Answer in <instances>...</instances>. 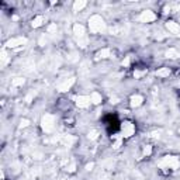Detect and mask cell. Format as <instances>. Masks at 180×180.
Segmentation results:
<instances>
[{"mask_svg": "<svg viewBox=\"0 0 180 180\" xmlns=\"http://www.w3.org/2000/svg\"><path fill=\"white\" fill-rule=\"evenodd\" d=\"M89 30L93 34L101 33V31L106 30V23H104L103 17L98 16V14H93L89 19Z\"/></svg>", "mask_w": 180, "mask_h": 180, "instance_id": "obj_1", "label": "cell"}, {"mask_svg": "<svg viewBox=\"0 0 180 180\" xmlns=\"http://www.w3.org/2000/svg\"><path fill=\"white\" fill-rule=\"evenodd\" d=\"M159 167H162V169L176 170L180 167V161H179L177 156H165V158L161 161V163H159Z\"/></svg>", "mask_w": 180, "mask_h": 180, "instance_id": "obj_2", "label": "cell"}, {"mask_svg": "<svg viewBox=\"0 0 180 180\" xmlns=\"http://www.w3.org/2000/svg\"><path fill=\"white\" fill-rule=\"evenodd\" d=\"M55 127V117L52 114H45L41 118V128L44 132H51Z\"/></svg>", "mask_w": 180, "mask_h": 180, "instance_id": "obj_3", "label": "cell"}, {"mask_svg": "<svg viewBox=\"0 0 180 180\" xmlns=\"http://www.w3.org/2000/svg\"><path fill=\"white\" fill-rule=\"evenodd\" d=\"M134 134H135V125L131 121H124L121 124V136L124 139H127V138H131Z\"/></svg>", "mask_w": 180, "mask_h": 180, "instance_id": "obj_4", "label": "cell"}, {"mask_svg": "<svg viewBox=\"0 0 180 180\" xmlns=\"http://www.w3.org/2000/svg\"><path fill=\"white\" fill-rule=\"evenodd\" d=\"M27 38L25 37H14V38H10L7 42H6V48H17V46H23L27 44Z\"/></svg>", "mask_w": 180, "mask_h": 180, "instance_id": "obj_5", "label": "cell"}, {"mask_svg": "<svg viewBox=\"0 0 180 180\" xmlns=\"http://www.w3.org/2000/svg\"><path fill=\"white\" fill-rule=\"evenodd\" d=\"M73 100H75V104H76L79 109H87V107L90 106V103H92L89 96H83V94L75 96Z\"/></svg>", "mask_w": 180, "mask_h": 180, "instance_id": "obj_6", "label": "cell"}, {"mask_svg": "<svg viewBox=\"0 0 180 180\" xmlns=\"http://www.w3.org/2000/svg\"><path fill=\"white\" fill-rule=\"evenodd\" d=\"M138 20L141 23H152L156 20V14L153 13L152 10H144L141 14H139Z\"/></svg>", "mask_w": 180, "mask_h": 180, "instance_id": "obj_7", "label": "cell"}, {"mask_svg": "<svg viewBox=\"0 0 180 180\" xmlns=\"http://www.w3.org/2000/svg\"><path fill=\"white\" fill-rule=\"evenodd\" d=\"M75 83V77H69V79H65L63 82H61L59 85H58V92H68L69 89L73 86Z\"/></svg>", "mask_w": 180, "mask_h": 180, "instance_id": "obj_8", "label": "cell"}, {"mask_svg": "<svg viewBox=\"0 0 180 180\" xmlns=\"http://www.w3.org/2000/svg\"><path fill=\"white\" fill-rule=\"evenodd\" d=\"M166 28L170 34H173V35H179L180 34V25L176 21H173V20L166 21Z\"/></svg>", "mask_w": 180, "mask_h": 180, "instance_id": "obj_9", "label": "cell"}, {"mask_svg": "<svg viewBox=\"0 0 180 180\" xmlns=\"http://www.w3.org/2000/svg\"><path fill=\"white\" fill-rule=\"evenodd\" d=\"M142 103H144V97H142L141 94H134L130 98V104H131V107H134V109L139 107Z\"/></svg>", "mask_w": 180, "mask_h": 180, "instance_id": "obj_10", "label": "cell"}, {"mask_svg": "<svg viewBox=\"0 0 180 180\" xmlns=\"http://www.w3.org/2000/svg\"><path fill=\"white\" fill-rule=\"evenodd\" d=\"M72 30H73L75 35L79 37V38H83V37H85V27H83L82 24H79V23H76V24L73 25V28H72Z\"/></svg>", "mask_w": 180, "mask_h": 180, "instance_id": "obj_11", "label": "cell"}, {"mask_svg": "<svg viewBox=\"0 0 180 180\" xmlns=\"http://www.w3.org/2000/svg\"><path fill=\"white\" fill-rule=\"evenodd\" d=\"M89 97H90V101H92V104H100L101 101H103V97H101V94H100V93H97V92H92Z\"/></svg>", "mask_w": 180, "mask_h": 180, "instance_id": "obj_12", "label": "cell"}, {"mask_svg": "<svg viewBox=\"0 0 180 180\" xmlns=\"http://www.w3.org/2000/svg\"><path fill=\"white\" fill-rule=\"evenodd\" d=\"M110 55H111V51H110L109 48H103L96 54V56H97L98 59H106V58H109Z\"/></svg>", "mask_w": 180, "mask_h": 180, "instance_id": "obj_13", "label": "cell"}, {"mask_svg": "<svg viewBox=\"0 0 180 180\" xmlns=\"http://www.w3.org/2000/svg\"><path fill=\"white\" fill-rule=\"evenodd\" d=\"M86 4H87V3H86L85 0H76V2L73 3V11H80V10H83V8L86 7Z\"/></svg>", "mask_w": 180, "mask_h": 180, "instance_id": "obj_14", "label": "cell"}, {"mask_svg": "<svg viewBox=\"0 0 180 180\" xmlns=\"http://www.w3.org/2000/svg\"><path fill=\"white\" fill-rule=\"evenodd\" d=\"M169 75H170L169 68H161L156 71V76L158 77H169Z\"/></svg>", "mask_w": 180, "mask_h": 180, "instance_id": "obj_15", "label": "cell"}, {"mask_svg": "<svg viewBox=\"0 0 180 180\" xmlns=\"http://www.w3.org/2000/svg\"><path fill=\"white\" fill-rule=\"evenodd\" d=\"M42 23H44V17H42V16H37L35 19L33 20L31 25H33L34 28H38V27H41V25H42Z\"/></svg>", "mask_w": 180, "mask_h": 180, "instance_id": "obj_16", "label": "cell"}, {"mask_svg": "<svg viewBox=\"0 0 180 180\" xmlns=\"http://www.w3.org/2000/svg\"><path fill=\"white\" fill-rule=\"evenodd\" d=\"M166 56L167 58H172V59H176V58L180 56V52L177 51V49H175V48H170L169 51L166 52Z\"/></svg>", "mask_w": 180, "mask_h": 180, "instance_id": "obj_17", "label": "cell"}, {"mask_svg": "<svg viewBox=\"0 0 180 180\" xmlns=\"http://www.w3.org/2000/svg\"><path fill=\"white\" fill-rule=\"evenodd\" d=\"M23 85H24V77H14V79L11 80V86H14V87L23 86Z\"/></svg>", "mask_w": 180, "mask_h": 180, "instance_id": "obj_18", "label": "cell"}, {"mask_svg": "<svg viewBox=\"0 0 180 180\" xmlns=\"http://www.w3.org/2000/svg\"><path fill=\"white\" fill-rule=\"evenodd\" d=\"M123 136H115V141H114V144H113V148H114V149H118V148L121 146V145H123Z\"/></svg>", "mask_w": 180, "mask_h": 180, "instance_id": "obj_19", "label": "cell"}, {"mask_svg": "<svg viewBox=\"0 0 180 180\" xmlns=\"http://www.w3.org/2000/svg\"><path fill=\"white\" fill-rule=\"evenodd\" d=\"M56 30H58V27H56V24H55V23H52V24H49V25H48V28H46V31H48V34L56 33Z\"/></svg>", "mask_w": 180, "mask_h": 180, "instance_id": "obj_20", "label": "cell"}, {"mask_svg": "<svg viewBox=\"0 0 180 180\" xmlns=\"http://www.w3.org/2000/svg\"><path fill=\"white\" fill-rule=\"evenodd\" d=\"M152 155V146L151 145H146L144 148V156H151Z\"/></svg>", "mask_w": 180, "mask_h": 180, "instance_id": "obj_21", "label": "cell"}, {"mask_svg": "<svg viewBox=\"0 0 180 180\" xmlns=\"http://www.w3.org/2000/svg\"><path fill=\"white\" fill-rule=\"evenodd\" d=\"M97 134H98V132L96 131V130H93V131H90V132H89V138H90V139H96V138L98 136Z\"/></svg>", "mask_w": 180, "mask_h": 180, "instance_id": "obj_22", "label": "cell"}, {"mask_svg": "<svg viewBox=\"0 0 180 180\" xmlns=\"http://www.w3.org/2000/svg\"><path fill=\"white\" fill-rule=\"evenodd\" d=\"M30 125V121L28 120H21L20 121V127H21V128H25V127H28Z\"/></svg>", "mask_w": 180, "mask_h": 180, "instance_id": "obj_23", "label": "cell"}, {"mask_svg": "<svg viewBox=\"0 0 180 180\" xmlns=\"http://www.w3.org/2000/svg\"><path fill=\"white\" fill-rule=\"evenodd\" d=\"M145 73H146V71H136V72H134V76L138 79V77H141L142 75H145Z\"/></svg>", "mask_w": 180, "mask_h": 180, "instance_id": "obj_24", "label": "cell"}, {"mask_svg": "<svg viewBox=\"0 0 180 180\" xmlns=\"http://www.w3.org/2000/svg\"><path fill=\"white\" fill-rule=\"evenodd\" d=\"M66 170H68V172H75V163L69 165V166H68V169H66Z\"/></svg>", "mask_w": 180, "mask_h": 180, "instance_id": "obj_25", "label": "cell"}, {"mask_svg": "<svg viewBox=\"0 0 180 180\" xmlns=\"http://www.w3.org/2000/svg\"><path fill=\"white\" fill-rule=\"evenodd\" d=\"M128 65H130V58H128V56H127V58H125V59H124V61H123V66H128Z\"/></svg>", "mask_w": 180, "mask_h": 180, "instance_id": "obj_26", "label": "cell"}, {"mask_svg": "<svg viewBox=\"0 0 180 180\" xmlns=\"http://www.w3.org/2000/svg\"><path fill=\"white\" fill-rule=\"evenodd\" d=\"M93 166H94V163H93V162H92V163H87V165H86V170H92Z\"/></svg>", "mask_w": 180, "mask_h": 180, "instance_id": "obj_27", "label": "cell"}]
</instances>
